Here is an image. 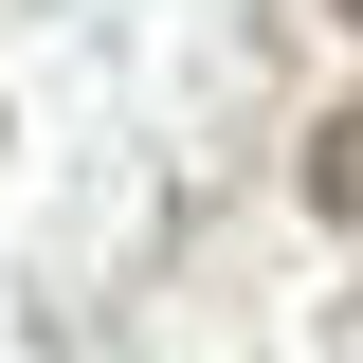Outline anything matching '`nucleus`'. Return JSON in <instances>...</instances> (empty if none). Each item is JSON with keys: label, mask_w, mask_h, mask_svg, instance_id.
Segmentation results:
<instances>
[{"label": "nucleus", "mask_w": 363, "mask_h": 363, "mask_svg": "<svg viewBox=\"0 0 363 363\" xmlns=\"http://www.w3.org/2000/svg\"><path fill=\"white\" fill-rule=\"evenodd\" d=\"M309 200H327V218H363V109H345V128L309 145Z\"/></svg>", "instance_id": "1"}, {"label": "nucleus", "mask_w": 363, "mask_h": 363, "mask_svg": "<svg viewBox=\"0 0 363 363\" xmlns=\"http://www.w3.org/2000/svg\"><path fill=\"white\" fill-rule=\"evenodd\" d=\"M327 18H345V37H363V0H327Z\"/></svg>", "instance_id": "2"}]
</instances>
